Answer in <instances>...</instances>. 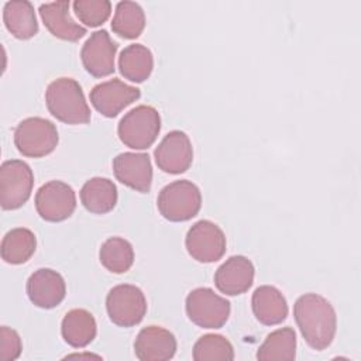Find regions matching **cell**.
<instances>
[{
  "label": "cell",
  "mask_w": 361,
  "mask_h": 361,
  "mask_svg": "<svg viewBox=\"0 0 361 361\" xmlns=\"http://www.w3.org/2000/svg\"><path fill=\"white\" fill-rule=\"evenodd\" d=\"M293 316L303 338L312 348L322 351L333 343L337 316L326 298L317 293L302 295L293 305Z\"/></svg>",
  "instance_id": "cell-1"
},
{
  "label": "cell",
  "mask_w": 361,
  "mask_h": 361,
  "mask_svg": "<svg viewBox=\"0 0 361 361\" xmlns=\"http://www.w3.org/2000/svg\"><path fill=\"white\" fill-rule=\"evenodd\" d=\"M48 111L65 124H86L90 121V109L80 85L72 78H59L45 90Z\"/></svg>",
  "instance_id": "cell-2"
},
{
  "label": "cell",
  "mask_w": 361,
  "mask_h": 361,
  "mask_svg": "<svg viewBox=\"0 0 361 361\" xmlns=\"http://www.w3.org/2000/svg\"><path fill=\"white\" fill-rule=\"evenodd\" d=\"M161 130V117L155 107L140 104L120 120L117 134L120 141L131 149L149 148Z\"/></svg>",
  "instance_id": "cell-3"
},
{
  "label": "cell",
  "mask_w": 361,
  "mask_h": 361,
  "mask_svg": "<svg viewBox=\"0 0 361 361\" xmlns=\"http://www.w3.org/2000/svg\"><path fill=\"white\" fill-rule=\"evenodd\" d=\"M157 206L169 221H186L195 217L202 206L200 189L188 179L173 180L161 189Z\"/></svg>",
  "instance_id": "cell-4"
},
{
  "label": "cell",
  "mask_w": 361,
  "mask_h": 361,
  "mask_svg": "<svg viewBox=\"0 0 361 361\" xmlns=\"http://www.w3.org/2000/svg\"><path fill=\"white\" fill-rule=\"evenodd\" d=\"M59 137L55 124L42 117H28L14 130V144L20 154L28 158H41L51 154Z\"/></svg>",
  "instance_id": "cell-5"
},
{
  "label": "cell",
  "mask_w": 361,
  "mask_h": 361,
  "mask_svg": "<svg viewBox=\"0 0 361 361\" xmlns=\"http://www.w3.org/2000/svg\"><path fill=\"white\" fill-rule=\"evenodd\" d=\"M186 314L199 327L220 329L230 316V302L210 288H196L189 292L185 302Z\"/></svg>",
  "instance_id": "cell-6"
},
{
  "label": "cell",
  "mask_w": 361,
  "mask_h": 361,
  "mask_svg": "<svg viewBox=\"0 0 361 361\" xmlns=\"http://www.w3.org/2000/svg\"><path fill=\"white\" fill-rule=\"evenodd\" d=\"M34 173L21 159L4 161L0 166V204L4 210L21 207L31 196Z\"/></svg>",
  "instance_id": "cell-7"
},
{
  "label": "cell",
  "mask_w": 361,
  "mask_h": 361,
  "mask_svg": "<svg viewBox=\"0 0 361 361\" xmlns=\"http://www.w3.org/2000/svg\"><path fill=\"white\" fill-rule=\"evenodd\" d=\"M106 309L114 324L120 327H133L144 319L147 313V299L138 286L121 283L109 290Z\"/></svg>",
  "instance_id": "cell-8"
},
{
  "label": "cell",
  "mask_w": 361,
  "mask_h": 361,
  "mask_svg": "<svg viewBox=\"0 0 361 361\" xmlns=\"http://www.w3.org/2000/svg\"><path fill=\"white\" fill-rule=\"evenodd\" d=\"M185 245L189 255L197 262L210 264L219 261L226 252V235L210 220L196 221L186 233Z\"/></svg>",
  "instance_id": "cell-9"
},
{
  "label": "cell",
  "mask_w": 361,
  "mask_h": 361,
  "mask_svg": "<svg viewBox=\"0 0 361 361\" xmlns=\"http://www.w3.org/2000/svg\"><path fill=\"white\" fill-rule=\"evenodd\" d=\"M35 209L41 219L52 223L63 221L76 209L73 189L62 180H49L35 193Z\"/></svg>",
  "instance_id": "cell-10"
},
{
  "label": "cell",
  "mask_w": 361,
  "mask_h": 361,
  "mask_svg": "<svg viewBox=\"0 0 361 361\" xmlns=\"http://www.w3.org/2000/svg\"><path fill=\"white\" fill-rule=\"evenodd\" d=\"M141 92L138 87L124 83L114 78L96 85L90 90V103L104 117H116L127 106L138 100Z\"/></svg>",
  "instance_id": "cell-11"
},
{
  "label": "cell",
  "mask_w": 361,
  "mask_h": 361,
  "mask_svg": "<svg viewBox=\"0 0 361 361\" xmlns=\"http://www.w3.org/2000/svg\"><path fill=\"white\" fill-rule=\"evenodd\" d=\"M117 42L110 38L106 30L90 34L80 49V59L85 69L94 78H104L114 72Z\"/></svg>",
  "instance_id": "cell-12"
},
{
  "label": "cell",
  "mask_w": 361,
  "mask_h": 361,
  "mask_svg": "<svg viewBox=\"0 0 361 361\" xmlns=\"http://www.w3.org/2000/svg\"><path fill=\"white\" fill-rule=\"evenodd\" d=\"M158 168L166 173H182L189 169L193 161V148L186 133L173 130L158 144L154 152Z\"/></svg>",
  "instance_id": "cell-13"
},
{
  "label": "cell",
  "mask_w": 361,
  "mask_h": 361,
  "mask_svg": "<svg viewBox=\"0 0 361 361\" xmlns=\"http://www.w3.org/2000/svg\"><path fill=\"white\" fill-rule=\"evenodd\" d=\"M27 295L31 303L41 309L58 306L66 295V285L62 275L51 268H39L27 279Z\"/></svg>",
  "instance_id": "cell-14"
},
{
  "label": "cell",
  "mask_w": 361,
  "mask_h": 361,
  "mask_svg": "<svg viewBox=\"0 0 361 361\" xmlns=\"http://www.w3.org/2000/svg\"><path fill=\"white\" fill-rule=\"evenodd\" d=\"M113 172L123 185L147 193L152 183V166L148 154L121 152L113 159Z\"/></svg>",
  "instance_id": "cell-15"
},
{
  "label": "cell",
  "mask_w": 361,
  "mask_h": 361,
  "mask_svg": "<svg viewBox=\"0 0 361 361\" xmlns=\"http://www.w3.org/2000/svg\"><path fill=\"white\" fill-rule=\"evenodd\" d=\"M254 274V265L247 257L233 255L217 268L214 274V285L224 295H241L251 288Z\"/></svg>",
  "instance_id": "cell-16"
},
{
  "label": "cell",
  "mask_w": 361,
  "mask_h": 361,
  "mask_svg": "<svg viewBox=\"0 0 361 361\" xmlns=\"http://www.w3.org/2000/svg\"><path fill=\"white\" fill-rule=\"evenodd\" d=\"M175 336L161 326H147L134 341V353L141 361H166L176 353Z\"/></svg>",
  "instance_id": "cell-17"
},
{
  "label": "cell",
  "mask_w": 361,
  "mask_h": 361,
  "mask_svg": "<svg viewBox=\"0 0 361 361\" xmlns=\"http://www.w3.org/2000/svg\"><path fill=\"white\" fill-rule=\"evenodd\" d=\"M69 6L71 4L66 0L44 3L39 6L38 11L42 23L54 37L73 42L86 34V28L72 18Z\"/></svg>",
  "instance_id": "cell-18"
},
{
  "label": "cell",
  "mask_w": 361,
  "mask_h": 361,
  "mask_svg": "<svg viewBox=\"0 0 361 361\" xmlns=\"http://www.w3.org/2000/svg\"><path fill=\"white\" fill-rule=\"evenodd\" d=\"M251 306L257 320L265 326L282 323L288 316V303L279 289L271 285L258 286L251 298Z\"/></svg>",
  "instance_id": "cell-19"
},
{
  "label": "cell",
  "mask_w": 361,
  "mask_h": 361,
  "mask_svg": "<svg viewBox=\"0 0 361 361\" xmlns=\"http://www.w3.org/2000/svg\"><path fill=\"white\" fill-rule=\"evenodd\" d=\"M61 333L71 347L83 348L94 340L97 324L93 314L86 309H72L62 319Z\"/></svg>",
  "instance_id": "cell-20"
},
{
  "label": "cell",
  "mask_w": 361,
  "mask_h": 361,
  "mask_svg": "<svg viewBox=\"0 0 361 361\" xmlns=\"http://www.w3.org/2000/svg\"><path fill=\"white\" fill-rule=\"evenodd\" d=\"M80 202L87 212L106 214L117 203V188L109 178H90L80 189Z\"/></svg>",
  "instance_id": "cell-21"
},
{
  "label": "cell",
  "mask_w": 361,
  "mask_h": 361,
  "mask_svg": "<svg viewBox=\"0 0 361 361\" xmlns=\"http://www.w3.org/2000/svg\"><path fill=\"white\" fill-rule=\"evenodd\" d=\"M3 21L8 32L18 39H30L38 32L34 6L27 0L7 1L3 8Z\"/></svg>",
  "instance_id": "cell-22"
},
{
  "label": "cell",
  "mask_w": 361,
  "mask_h": 361,
  "mask_svg": "<svg viewBox=\"0 0 361 361\" xmlns=\"http://www.w3.org/2000/svg\"><path fill=\"white\" fill-rule=\"evenodd\" d=\"M118 69L130 82L141 83L149 78L154 69L152 52L142 44H131L121 51Z\"/></svg>",
  "instance_id": "cell-23"
},
{
  "label": "cell",
  "mask_w": 361,
  "mask_h": 361,
  "mask_svg": "<svg viewBox=\"0 0 361 361\" xmlns=\"http://www.w3.org/2000/svg\"><path fill=\"white\" fill-rule=\"evenodd\" d=\"M37 248L35 234L25 228L17 227L7 231L1 240V258L11 265H20L27 262Z\"/></svg>",
  "instance_id": "cell-24"
},
{
  "label": "cell",
  "mask_w": 361,
  "mask_h": 361,
  "mask_svg": "<svg viewBox=\"0 0 361 361\" xmlns=\"http://www.w3.org/2000/svg\"><path fill=\"white\" fill-rule=\"evenodd\" d=\"M296 357V333L292 327H282L269 333L257 351L261 361H292Z\"/></svg>",
  "instance_id": "cell-25"
},
{
  "label": "cell",
  "mask_w": 361,
  "mask_h": 361,
  "mask_svg": "<svg viewBox=\"0 0 361 361\" xmlns=\"http://www.w3.org/2000/svg\"><path fill=\"white\" fill-rule=\"evenodd\" d=\"M145 27V14L142 7L135 1H118L114 17L111 20V30L127 39H135L141 35Z\"/></svg>",
  "instance_id": "cell-26"
},
{
  "label": "cell",
  "mask_w": 361,
  "mask_h": 361,
  "mask_svg": "<svg viewBox=\"0 0 361 361\" xmlns=\"http://www.w3.org/2000/svg\"><path fill=\"white\" fill-rule=\"evenodd\" d=\"M99 259L107 271L113 274H124L133 267L134 248L126 238L110 237L102 244Z\"/></svg>",
  "instance_id": "cell-27"
},
{
  "label": "cell",
  "mask_w": 361,
  "mask_h": 361,
  "mask_svg": "<svg viewBox=\"0 0 361 361\" xmlns=\"http://www.w3.org/2000/svg\"><path fill=\"white\" fill-rule=\"evenodd\" d=\"M195 361H231L234 348L221 334H204L193 345Z\"/></svg>",
  "instance_id": "cell-28"
},
{
  "label": "cell",
  "mask_w": 361,
  "mask_h": 361,
  "mask_svg": "<svg viewBox=\"0 0 361 361\" xmlns=\"http://www.w3.org/2000/svg\"><path fill=\"white\" fill-rule=\"evenodd\" d=\"M73 10L85 25L99 27L110 17L111 3L109 0H76Z\"/></svg>",
  "instance_id": "cell-29"
},
{
  "label": "cell",
  "mask_w": 361,
  "mask_h": 361,
  "mask_svg": "<svg viewBox=\"0 0 361 361\" xmlns=\"http://www.w3.org/2000/svg\"><path fill=\"white\" fill-rule=\"evenodd\" d=\"M23 350L18 333L7 326L0 327V361H14Z\"/></svg>",
  "instance_id": "cell-30"
}]
</instances>
